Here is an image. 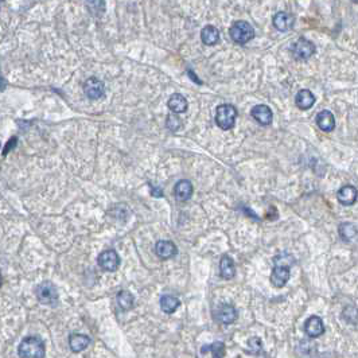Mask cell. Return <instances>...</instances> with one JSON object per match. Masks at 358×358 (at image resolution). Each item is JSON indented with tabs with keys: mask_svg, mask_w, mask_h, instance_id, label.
I'll list each match as a JSON object with an SVG mask.
<instances>
[{
	"mask_svg": "<svg viewBox=\"0 0 358 358\" xmlns=\"http://www.w3.org/2000/svg\"><path fill=\"white\" fill-rule=\"evenodd\" d=\"M155 253H156V256L160 257V259L167 260V259H171V257L177 256L178 248H177V245L174 244L173 241L160 240V241H158L155 245Z\"/></svg>",
	"mask_w": 358,
	"mask_h": 358,
	"instance_id": "cell-11",
	"label": "cell"
},
{
	"mask_svg": "<svg viewBox=\"0 0 358 358\" xmlns=\"http://www.w3.org/2000/svg\"><path fill=\"white\" fill-rule=\"evenodd\" d=\"M272 23H274L275 29L286 33V31H288V30L294 27L295 19H294V17H292L291 14L280 11V13L275 14L274 18H272Z\"/></svg>",
	"mask_w": 358,
	"mask_h": 358,
	"instance_id": "cell-13",
	"label": "cell"
},
{
	"mask_svg": "<svg viewBox=\"0 0 358 358\" xmlns=\"http://www.w3.org/2000/svg\"><path fill=\"white\" fill-rule=\"evenodd\" d=\"M274 263L275 267L271 274V283L276 288H282L290 280V267L294 263V260L291 256L283 257L282 255H279L274 259Z\"/></svg>",
	"mask_w": 358,
	"mask_h": 358,
	"instance_id": "cell-1",
	"label": "cell"
},
{
	"mask_svg": "<svg viewBox=\"0 0 358 358\" xmlns=\"http://www.w3.org/2000/svg\"><path fill=\"white\" fill-rule=\"evenodd\" d=\"M229 35L233 42L237 45H245L251 42L255 38V29L251 23L245 21L234 22L230 29H229Z\"/></svg>",
	"mask_w": 358,
	"mask_h": 358,
	"instance_id": "cell-3",
	"label": "cell"
},
{
	"mask_svg": "<svg viewBox=\"0 0 358 358\" xmlns=\"http://www.w3.org/2000/svg\"><path fill=\"white\" fill-rule=\"evenodd\" d=\"M219 275H221V278L226 279V280H230L236 275L234 262H233L232 257L227 256V255H223L219 260Z\"/></svg>",
	"mask_w": 358,
	"mask_h": 358,
	"instance_id": "cell-17",
	"label": "cell"
},
{
	"mask_svg": "<svg viewBox=\"0 0 358 358\" xmlns=\"http://www.w3.org/2000/svg\"><path fill=\"white\" fill-rule=\"evenodd\" d=\"M134 303H135V298L132 295L131 292L128 291H120L117 294V304L120 306L123 311H128L134 307Z\"/></svg>",
	"mask_w": 358,
	"mask_h": 358,
	"instance_id": "cell-24",
	"label": "cell"
},
{
	"mask_svg": "<svg viewBox=\"0 0 358 358\" xmlns=\"http://www.w3.org/2000/svg\"><path fill=\"white\" fill-rule=\"evenodd\" d=\"M35 295L42 304L55 306L58 303V290L51 282H42L37 287Z\"/></svg>",
	"mask_w": 358,
	"mask_h": 358,
	"instance_id": "cell-5",
	"label": "cell"
},
{
	"mask_svg": "<svg viewBox=\"0 0 358 358\" xmlns=\"http://www.w3.org/2000/svg\"><path fill=\"white\" fill-rule=\"evenodd\" d=\"M304 331L308 337L318 338L324 333V324L323 320L320 319L319 316L312 315L310 316L306 322H304Z\"/></svg>",
	"mask_w": 358,
	"mask_h": 358,
	"instance_id": "cell-10",
	"label": "cell"
},
{
	"mask_svg": "<svg viewBox=\"0 0 358 358\" xmlns=\"http://www.w3.org/2000/svg\"><path fill=\"white\" fill-rule=\"evenodd\" d=\"M167 105H169L170 110L174 112V113H183V112L187 110V100L179 93H175V94H173L169 98Z\"/></svg>",
	"mask_w": 358,
	"mask_h": 358,
	"instance_id": "cell-20",
	"label": "cell"
},
{
	"mask_svg": "<svg viewBox=\"0 0 358 358\" xmlns=\"http://www.w3.org/2000/svg\"><path fill=\"white\" fill-rule=\"evenodd\" d=\"M151 187H152V195H155V197H163V193H162V190H156L152 185H151Z\"/></svg>",
	"mask_w": 358,
	"mask_h": 358,
	"instance_id": "cell-30",
	"label": "cell"
},
{
	"mask_svg": "<svg viewBox=\"0 0 358 358\" xmlns=\"http://www.w3.org/2000/svg\"><path fill=\"white\" fill-rule=\"evenodd\" d=\"M262 339L257 337H253L251 338L248 341V350H247V353L249 354H259L260 351H262Z\"/></svg>",
	"mask_w": 358,
	"mask_h": 358,
	"instance_id": "cell-27",
	"label": "cell"
},
{
	"mask_svg": "<svg viewBox=\"0 0 358 358\" xmlns=\"http://www.w3.org/2000/svg\"><path fill=\"white\" fill-rule=\"evenodd\" d=\"M357 189H355L354 186L350 185H346L343 186V187H341L337 193L338 202L341 203V205H345V206H351V205H354L355 201H357Z\"/></svg>",
	"mask_w": 358,
	"mask_h": 358,
	"instance_id": "cell-14",
	"label": "cell"
},
{
	"mask_svg": "<svg viewBox=\"0 0 358 358\" xmlns=\"http://www.w3.org/2000/svg\"><path fill=\"white\" fill-rule=\"evenodd\" d=\"M84 92L89 100H98L105 93V85L101 80H98L96 77H90L85 81Z\"/></svg>",
	"mask_w": 358,
	"mask_h": 358,
	"instance_id": "cell-8",
	"label": "cell"
},
{
	"mask_svg": "<svg viewBox=\"0 0 358 358\" xmlns=\"http://www.w3.org/2000/svg\"><path fill=\"white\" fill-rule=\"evenodd\" d=\"M316 126L324 132H331L335 128V117L330 110H320L316 114Z\"/></svg>",
	"mask_w": 358,
	"mask_h": 358,
	"instance_id": "cell-16",
	"label": "cell"
},
{
	"mask_svg": "<svg viewBox=\"0 0 358 358\" xmlns=\"http://www.w3.org/2000/svg\"><path fill=\"white\" fill-rule=\"evenodd\" d=\"M193 185H191V182L187 181V179H182V181L178 182L175 187H174V195H175V198H177V201H179V202L189 201V199L191 198V195H193Z\"/></svg>",
	"mask_w": 358,
	"mask_h": 358,
	"instance_id": "cell-15",
	"label": "cell"
},
{
	"mask_svg": "<svg viewBox=\"0 0 358 358\" xmlns=\"http://www.w3.org/2000/svg\"><path fill=\"white\" fill-rule=\"evenodd\" d=\"M201 39L207 46H213L219 41V31L214 26H205L201 31Z\"/></svg>",
	"mask_w": 358,
	"mask_h": 358,
	"instance_id": "cell-21",
	"label": "cell"
},
{
	"mask_svg": "<svg viewBox=\"0 0 358 358\" xmlns=\"http://www.w3.org/2000/svg\"><path fill=\"white\" fill-rule=\"evenodd\" d=\"M237 109L230 104H222L217 106L215 109V124L221 128L222 131L232 130L236 124Z\"/></svg>",
	"mask_w": 358,
	"mask_h": 358,
	"instance_id": "cell-4",
	"label": "cell"
},
{
	"mask_svg": "<svg viewBox=\"0 0 358 358\" xmlns=\"http://www.w3.org/2000/svg\"><path fill=\"white\" fill-rule=\"evenodd\" d=\"M17 143H18V139L14 136V138H11L10 139V142H7V144H6V147H5V151H3V155H7V152L9 151H11L15 146H17Z\"/></svg>",
	"mask_w": 358,
	"mask_h": 358,
	"instance_id": "cell-29",
	"label": "cell"
},
{
	"mask_svg": "<svg viewBox=\"0 0 358 358\" xmlns=\"http://www.w3.org/2000/svg\"><path fill=\"white\" fill-rule=\"evenodd\" d=\"M251 114H252V117L260 126H270L271 123H272V117H274V113H272L270 106L264 105V104L253 106L252 110H251Z\"/></svg>",
	"mask_w": 358,
	"mask_h": 358,
	"instance_id": "cell-12",
	"label": "cell"
},
{
	"mask_svg": "<svg viewBox=\"0 0 358 358\" xmlns=\"http://www.w3.org/2000/svg\"><path fill=\"white\" fill-rule=\"evenodd\" d=\"M215 319L222 324H232L237 319V310L232 304L222 303L215 308Z\"/></svg>",
	"mask_w": 358,
	"mask_h": 358,
	"instance_id": "cell-9",
	"label": "cell"
},
{
	"mask_svg": "<svg viewBox=\"0 0 358 358\" xmlns=\"http://www.w3.org/2000/svg\"><path fill=\"white\" fill-rule=\"evenodd\" d=\"M45 343L37 335H30L22 339L18 354L22 358H45Z\"/></svg>",
	"mask_w": 358,
	"mask_h": 358,
	"instance_id": "cell-2",
	"label": "cell"
},
{
	"mask_svg": "<svg viewBox=\"0 0 358 358\" xmlns=\"http://www.w3.org/2000/svg\"><path fill=\"white\" fill-rule=\"evenodd\" d=\"M207 351H211L213 354V358H223L225 357V345L222 342H214L211 345H205L201 349V353L205 354Z\"/></svg>",
	"mask_w": 358,
	"mask_h": 358,
	"instance_id": "cell-25",
	"label": "cell"
},
{
	"mask_svg": "<svg viewBox=\"0 0 358 358\" xmlns=\"http://www.w3.org/2000/svg\"><path fill=\"white\" fill-rule=\"evenodd\" d=\"M179 126H181V120H179L175 114H170L169 118H167V127H169L170 130L177 131Z\"/></svg>",
	"mask_w": 358,
	"mask_h": 358,
	"instance_id": "cell-28",
	"label": "cell"
},
{
	"mask_svg": "<svg viewBox=\"0 0 358 358\" xmlns=\"http://www.w3.org/2000/svg\"><path fill=\"white\" fill-rule=\"evenodd\" d=\"M295 104L299 109L307 110L315 104V96L312 94L311 90H308V89H302V90H299L298 94H296Z\"/></svg>",
	"mask_w": 358,
	"mask_h": 358,
	"instance_id": "cell-18",
	"label": "cell"
},
{
	"mask_svg": "<svg viewBox=\"0 0 358 358\" xmlns=\"http://www.w3.org/2000/svg\"><path fill=\"white\" fill-rule=\"evenodd\" d=\"M342 316L347 323H358V308L354 307V306H347L342 312Z\"/></svg>",
	"mask_w": 358,
	"mask_h": 358,
	"instance_id": "cell-26",
	"label": "cell"
},
{
	"mask_svg": "<svg viewBox=\"0 0 358 358\" xmlns=\"http://www.w3.org/2000/svg\"><path fill=\"white\" fill-rule=\"evenodd\" d=\"M338 232H339V236L343 241L349 243V241L354 240L358 234V230L355 225L351 222H342L338 227Z\"/></svg>",
	"mask_w": 358,
	"mask_h": 358,
	"instance_id": "cell-22",
	"label": "cell"
},
{
	"mask_svg": "<svg viewBox=\"0 0 358 358\" xmlns=\"http://www.w3.org/2000/svg\"><path fill=\"white\" fill-rule=\"evenodd\" d=\"M179 299L173 295H163L160 298V308L166 312V314H173L177 311V308L179 307Z\"/></svg>",
	"mask_w": 358,
	"mask_h": 358,
	"instance_id": "cell-23",
	"label": "cell"
},
{
	"mask_svg": "<svg viewBox=\"0 0 358 358\" xmlns=\"http://www.w3.org/2000/svg\"><path fill=\"white\" fill-rule=\"evenodd\" d=\"M90 345V338L85 334H72L69 337V346L73 353H81L82 350H85Z\"/></svg>",
	"mask_w": 358,
	"mask_h": 358,
	"instance_id": "cell-19",
	"label": "cell"
},
{
	"mask_svg": "<svg viewBox=\"0 0 358 358\" xmlns=\"http://www.w3.org/2000/svg\"><path fill=\"white\" fill-rule=\"evenodd\" d=\"M97 263L104 271L114 272V271H117L118 266H120V257H118L117 252L114 249H106V251L98 255Z\"/></svg>",
	"mask_w": 358,
	"mask_h": 358,
	"instance_id": "cell-6",
	"label": "cell"
},
{
	"mask_svg": "<svg viewBox=\"0 0 358 358\" xmlns=\"http://www.w3.org/2000/svg\"><path fill=\"white\" fill-rule=\"evenodd\" d=\"M291 51H292V55H294L296 59L303 61V59H308L311 55H314V53H315V45L310 42V41H307L306 38H299L291 46Z\"/></svg>",
	"mask_w": 358,
	"mask_h": 358,
	"instance_id": "cell-7",
	"label": "cell"
}]
</instances>
